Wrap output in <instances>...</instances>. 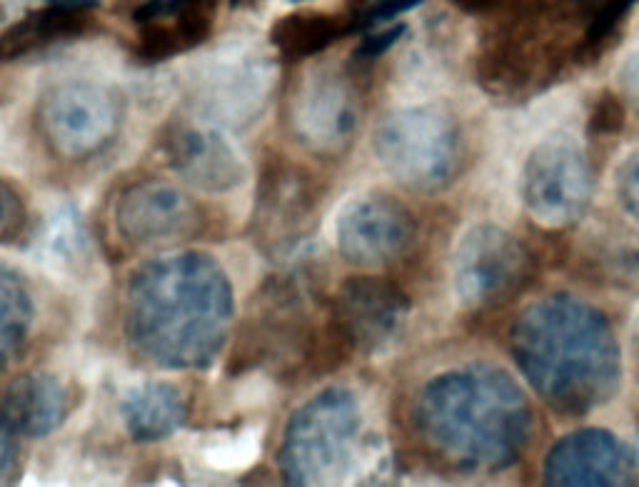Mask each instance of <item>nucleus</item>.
Listing matches in <instances>:
<instances>
[{"label": "nucleus", "instance_id": "f257e3e1", "mask_svg": "<svg viewBox=\"0 0 639 487\" xmlns=\"http://www.w3.org/2000/svg\"><path fill=\"white\" fill-rule=\"evenodd\" d=\"M85 8H70L63 3H50L43 13H33L13 28L0 33V63L23 58L30 50L60 38H73L85 30Z\"/></svg>", "mask_w": 639, "mask_h": 487}, {"label": "nucleus", "instance_id": "f03ea898", "mask_svg": "<svg viewBox=\"0 0 639 487\" xmlns=\"http://www.w3.org/2000/svg\"><path fill=\"white\" fill-rule=\"evenodd\" d=\"M345 33H352L350 25H340L322 15H293L275 25L273 40L280 53L290 60H303L320 53Z\"/></svg>", "mask_w": 639, "mask_h": 487}, {"label": "nucleus", "instance_id": "7ed1b4c3", "mask_svg": "<svg viewBox=\"0 0 639 487\" xmlns=\"http://www.w3.org/2000/svg\"><path fill=\"white\" fill-rule=\"evenodd\" d=\"M625 128V105L615 93H602L590 115L592 135H617Z\"/></svg>", "mask_w": 639, "mask_h": 487}, {"label": "nucleus", "instance_id": "20e7f679", "mask_svg": "<svg viewBox=\"0 0 639 487\" xmlns=\"http://www.w3.org/2000/svg\"><path fill=\"white\" fill-rule=\"evenodd\" d=\"M425 0H377L370 8L362 10L355 20H352V33H362V30H370L375 25L387 23V20H395L397 15L407 13V10L417 8Z\"/></svg>", "mask_w": 639, "mask_h": 487}, {"label": "nucleus", "instance_id": "39448f33", "mask_svg": "<svg viewBox=\"0 0 639 487\" xmlns=\"http://www.w3.org/2000/svg\"><path fill=\"white\" fill-rule=\"evenodd\" d=\"M405 33H407V25L400 23V25H392L390 30H382V33L365 35V40H362V43L357 45L355 58H357V60H375V58H380V55H385L387 50H390L392 45H395L397 40H400Z\"/></svg>", "mask_w": 639, "mask_h": 487}, {"label": "nucleus", "instance_id": "423d86ee", "mask_svg": "<svg viewBox=\"0 0 639 487\" xmlns=\"http://www.w3.org/2000/svg\"><path fill=\"white\" fill-rule=\"evenodd\" d=\"M290 3H300V0H290Z\"/></svg>", "mask_w": 639, "mask_h": 487}]
</instances>
